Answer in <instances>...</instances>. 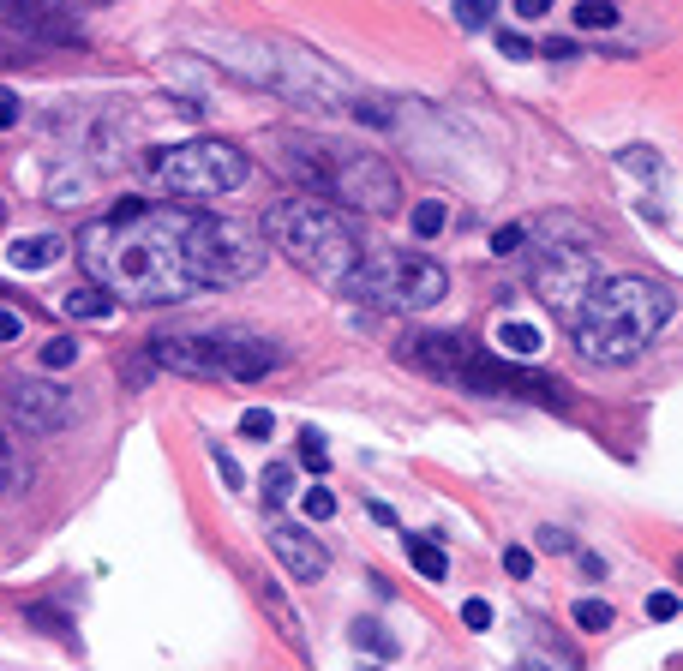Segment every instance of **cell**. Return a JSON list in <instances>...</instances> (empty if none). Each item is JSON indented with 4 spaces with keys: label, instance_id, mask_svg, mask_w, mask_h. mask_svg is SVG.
I'll list each match as a JSON object with an SVG mask.
<instances>
[{
    "label": "cell",
    "instance_id": "5bb4252c",
    "mask_svg": "<svg viewBox=\"0 0 683 671\" xmlns=\"http://www.w3.org/2000/svg\"><path fill=\"white\" fill-rule=\"evenodd\" d=\"M60 312H66V318L96 324V318H114V294H108V288H96V282H84V288H72V294L60 300Z\"/></svg>",
    "mask_w": 683,
    "mask_h": 671
},
{
    "label": "cell",
    "instance_id": "1f68e13d",
    "mask_svg": "<svg viewBox=\"0 0 683 671\" xmlns=\"http://www.w3.org/2000/svg\"><path fill=\"white\" fill-rule=\"evenodd\" d=\"M540 552H576V540L564 534V528H540V540H534Z\"/></svg>",
    "mask_w": 683,
    "mask_h": 671
},
{
    "label": "cell",
    "instance_id": "6da1fadb",
    "mask_svg": "<svg viewBox=\"0 0 683 671\" xmlns=\"http://www.w3.org/2000/svg\"><path fill=\"white\" fill-rule=\"evenodd\" d=\"M78 270L132 306H174L204 288H234L264 270V240L246 222L126 198L108 216L84 222L72 246Z\"/></svg>",
    "mask_w": 683,
    "mask_h": 671
},
{
    "label": "cell",
    "instance_id": "d4e9b609",
    "mask_svg": "<svg viewBox=\"0 0 683 671\" xmlns=\"http://www.w3.org/2000/svg\"><path fill=\"white\" fill-rule=\"evenodd\" d=\"M72 360H78V342H72V336H54V342L42 348V366H48V372H60V366H72Z\"/></svg>",
    "mask_w": 683,
    "mask_h": 671
},
{
    "label": "cell",
    "instance_id": "ffe728a7",
    "mask_svg": "<svg viewBox=\"0 0 683 671\" xmlns=\"http://www.w3.org/2000/svg\"><path fill=\"white\" fill-rule=\"evenodd\" d=\"M498 18V0H456V24L462 30H486Z\"/></svg>",
    "mask_w": 683,
    "mask_h": 671
},
{
    "label": "cell",
    "instance_id": "cb8c5ba5",
    "mask_svg": "<svg viewBox=\"0 0 683 671\" xmlns=\"http://www.w3.org/2000/svg\"><path fill=\"white\" fill-rule=\"evenodd\" d=\"M288 492H294V468H282V462H276V468H270V474H264V504H270V510H276V504H282V498H288Z\"/></svg>",
    "mask_w": 683,
    "mask_h": 671
},
{
    "label": "cell",
    "instance_id": "8d00e7d4",
    "mask_svg": "<svg viewBox=\"0 0 683 671\" xmlns=\"http://www.w3.org/2000/svg\"><path fill=\"white\" fill-rule=\"evenodd\" d=\"M18 336H24V318H18V312H6V306H0V342H18Z\"/></svg>",
    "mask_w": 683,
    "mask_h": 671
},
{
    "label": "cell",
    "instance_id": "52a82bcc",
    "mask_svg": "<svg viewBox=\"0 0 683 671\" xmlns=\"http://www.w3.org/2000/svg\"><path fill=\"white\" fill-rule=\"evenodd\" d=\"M294 168L306 174V186L318 198H336L348 210H366V216H396L402 210V180L372 150H306V156H294Z\"/></svg>",
    "mask_w": 683,
    "mask_h": 671
},
{
    "label": "cell",
    "instance_id": "4fadbf2b",
    "mask_svg": "<svg viewBox=\"0 0 683 671\" xmlns=\"http://www.w3.org/2000/svg\"><path fill=\"white\" fill-rule=\"evenodd\" d=\"M60 258H66V240H54V234H24L6 246V270H48Z\"/></svg>",
    "mask_w": 683,
    "mask_h": 671
},
{
    "label": "cell",
    "instance_id": "7402d4cb",
    "mask_svg": "<svg viewBox=\"0 0 683 671\" xmlns=\"http://www.w3.org/2000/svg\"><path fill=\"white\" fill-rule=\"evenodd\" d=\"M576 624H582V630H594V636H600V630H612V606H606V600H594V594H588V600H576Z\"/></svg>",
    "mask_w": 683,
    "mask_h": 671
},
{
    "label": "cell",
    "instance_id": "603a6c76",
    "mask_svg": "<svg viewBox=\"0 0 683 671\" xmlns=\"http://www.w3.org/2000/svg\"><path fill=\"white\" fill-rule=\"evenodd\" d=\"M300 468H312V474H324V468H330V450H324V438H318V432H300Z\"/></svg>",
    "mask_w": 683,
    "mask_h": 671
},
{
    "label": "cell",
    "instance_id": "484cf974",
    "mask_svg": "<svg viewBox=\"0 0 683 671\" xmlns=\"http://www.w3.org/2000/svg\"><path fill=\"white\" fill-rule=\"evenodd\" d=\"M618 162H624V168H636V174H660V156H654L648 144H630V150H618Z\"/></svg>",
    "mask_w": 683,
    "mask_h": 671
},
{
    "label": "cell",
    "instance_id": "e0dca14e",
    "mask_svg": "<svg viewBox=\"0 0 683 671\" xmlns=\"http://www.w3.org/2000/svg\"><path fill=\"white\" fill-rule=\"evenodd\" d=\"M354 648H366V654H378V660H396V654H402V642L384 636L378 618H360V624H354Z\"/></svg>",
    "mask_w": 683,
    "mask_h": 671
},
{
    "label": "cell",
    "instance_id": "2e32d148",
    "mask_svg": "<svg viewBox=\"0 0 683 671\" xmlns=\"http://www.w3.org/2000/svg\"><path fill=\"white\" fill-rule=\"evenodd\" d=\"M408 564H414L426 582H444V576H450V558H444V546H438V540H426V534H408Z\"/></svg>",
    "mask_w": 683,
    "mask_h": 671
},
{
    "label": "cell",
    "instance_id": "277c9868",
    "mask_svg": "<svg viewBox=\"0 0 683 671\" xmlns=\"http://www.w3.org/2000/svg\"><path fill=\"white\" fill-rule=\"evenodd\" d=\"M222 66L240 72L246 84L258 90H276V96H294L306 108H354V84L312 48H294V42H216Z\"/></svg>",
    "mask_w": 683,
    "mask_h": 671
},
{
    "label": "cell",
    "instance_id": "3957f363",
    "mask_svg": "<svg viewBox=\"0 0 683 671\" xmlns=\"http://www.w3.org/2000/svg\"><path fill=\"white\" fill-rule=\"evenodd\" d=\"M270 240L282 246L288 264H300L324 288H342L360 270V258H366L354 222L336 204H324V198H282L270 210Z\"/></svg>",
    "mask_w": 683,
    "mask_h": 671
},
{
    "label": "cell",
    "instance_id": "f1b7e54d",
    "mask_svg": "<svg viewBox=\"0 0 683 671\" xmlns=\"http://www.w3.org/2000/svg\"><path fill=\"white\" fill-rule=\"evenodd\" d=\"M498 54H510V60H528V54H534V42H528L522 30H498Z\"/></svg>",
    "mask_w": 683,
    "mask_h": 671
},
{
    "label": "cell",
    "instance_id": "8992f818",
    "mask_svg": "<svg viewBox=\"0 0 683 671\" xmlns=\"http://www.w3.org/2000/svg\"><path fill=\"white\" fill-rule=\"evenodd\" d=\"M150 360L168 366V372H186V378H234V384H252L264 372L282 366V348L252 336V330H198V336H156L150 342Z\"/></svg>",
    "mask_w": 683,
    "mask_h": 671
},
{
    "label": "cell",
    "instance_id": "ba28073f",
    "mask_svg": "<svg viewBox=\"0 0 683 671\" xmlns=\"http://www.w3.org/2000/svg\"><path fill=\"white\" fill-rule=\"evenodd\" d=\"M342 294L378 312H426L450 294V270L420 252H366L360 270L342 282Z\"/></svg>",
    "mask_w": 683,
    "mask_h": 671
},
{
    "label": "cell",
    "instance_id": "836d02e7",
    "mask_svg": "<svg viewBox=\"0 0 683 671\" xmlns=\"http://www.w3.org/2000/svg\"><path fill=\"white\" fill-rule=\"evenodd\" d=\"M18 114H24L18 90H6V84H0V132H6V126H18Z\"/></svg>",
    "mask_w": 683,
    "mask_h": 671
},
{
    "label": "cell",
    "instance_id": "9a60e30c",
    "mask_svg": "<svg viewBox=\"0 0 683 671\" xmlns=\"http://www.w3.org/2000/svg\"><path fill=\"white\" fill-rule=\"evenodd\" d=\"M540 348H546L540 324H522V318H504V324H498V354H510V360H534Z\"/></svg>",
    "mask_w": 683,
    "mask_h": 671
},
{
    "label": "cell",
    "instance_id": "e575fe53",
    "mask_svg": "<svg viewBox=\"0 0 683 671\" xmlns=\"http://www.w3.org/2000/svg\"><path fill=\"white\" fill-rule=\"evenodd\" d=\"M210 456H216V474H222V486L234 492V486H240V468H234V456H228V450H210Z\"/></svg>",
    "mask_w": 683,
    "mask_h": 671
},
{
    "label": "cell",
    "instance_id": "5b68a950",
    "mask_svg": "<svg viewBox=\"0 0 683 671\" xmlns=\"http://www.w3.org/2000/svg\"><path fill=\"white\" fill-rule=\"evenodd\" d=\"M408 360L438 372V378H450V384H462V390H480V396H534V402H552V408L570 402V396H558L552 378H534L510 354H486V348H474L462 336H414Z\"/></svg>",
    "mask_w": 683,
    "mask_h": 671
},
{
    "label": "cell",
    "instance_id": "ab89813d",
    "mask_svg": "<svg viewBox=\"0 0 683 671\" xmlns=\"http://www.w3.org/2000/svg\"><path fill=\"white\" fill-rule=\"evenodd\" d=\"M678 576H683V558H678Z\"/></svg>",
    "mask_w": 683,
    "mask_h": 671
},
{
    "label": "cell",
    "instance_id": "8fae6325",
    "mask_svg": "<svg viewBox=\"0 0 683 671\" xmlns=\"http://www.w3.org/2000/svg\"><path fill=\"white\" fill-rule=\"evenodd\" d=\"M6 402H12V414L30 432H60L72 420V396L60 384H48V378H12L6 384Z\"/></svg>",
    "mask_w": 683,
    "mask_h": 671
},
{
    "label": "cell",
    "instance_id": "30bf717a",
    "mask_svg": "<svg viewBox=\"0 0 683 671\" xmlns=\"http://www.w3.org/2000/svg\"><path fill=\"white\" fill-rule=\"evenodd\" d=\"M594 258L588 246H546L534 258V294L552 300V306H582V294L594 288Z\"/></svg>",
    "mask_w": 683,
    "mask_h": 671
},
{
    "label": "cell",
    "instance_id": "44dd1931",
    "mask_svg": "<svg viewBox=\"0 0 683 671\" xmlns=\"http://www.w3.org/2000/svg\"><path fill=\"white\" fill-rule=\"evenodd\" d=\"M528 234H534L528 222H510V228H498V234H492V252H498V258H516V252H528Z\"/></svg>",
    "mask_w": 683,
    "mask_h": 671
},
{
    "label": "cell",
    "instance_id": "d590c367",
    "mask_svg": "<svg viewBox=\"0 0 683 671\" xmlns=\"http://www.w3.org/2000/svg\"><path fill=\"white\" fill-rule=\"evenodd\" d=\"M30 624H42L48 636H66V618H54L48 606H30Z\"/></svg>",
    "mask_w": 683,
    "mask_h": 671
},
{
    "label": "cell",
    "instance_id": "7c38bea8",
    "mask_svg": "<svg viewBox=\"0 0 683 671\" xmlns=\"http://www.w3.org/2000/svg\"><path fill=\"white\" fill-rule=\"evenodd\" d=\"M270 552L282 558V570H288L294 582H318V576L330 570L324 540H318V534H306L300 522H270Z\"/></svg>",
    "mask_w": 683,
    "mask_h": 671
},
{
    "label": "cell",
    "instance_id": "9c48e42d",
    "mask_svg": "<svg viewBox=\"0 0 683 671\" xmlns=\"http://www.w3.org/2000/svg\"><path fill=\"white\" fill-rule=\"evenodd\" d=\"M156 174H162V186H168L174 198H222V192L246 186L252 162H246V150L228 144V138H192V144L162 150V156H156Z\"/></svg>",
    "mask_w": 683,
    "mask_h": 671
},
{
    "label": "cell",
    "instance_id": "d6a6232c",
    "mask_svg": "<svg viewBox=\"0 0 683 671\" xmlns=\"http://www.w3.org/2000/svg\"><path fill=\"white\" fill-rule=\"evenodd\" d=\"M462 624H468V630H492V606H486V600H468V606H462Z\"/></svg>",
    "mask_w": 683,
    "mask_h": 671
},
{
    "label": "cell",
    "instance_id": "ac0fdd59",
    "mask_svg": "<svg viewBox=\"0 0 683 671\" xmlns=\"http://www.w3.org/2000/svg\"><path fill=\"white\" fill-rule=\"evenodd\" d=\"M618 24V6L612 0H582L576 6V30H612Z\"/></svg>",
    "mask_w": 683,
    "mask_h": 671
},
{
    "label": "cell",
    "instance_id": "83f0119b",
    "mask_svg": "<svg viewBox=\"0 0 683 671\" xmlns=\"http://www.w3.org/2000/svg\"><path fill=\"white\" fill-rule=\"evenodd\" d=\"M678 612H683L678 594H648V618H654V624H672Z\"/></svg>",
    "mask_w": 683,
    "mask_h": 671
},
{
    "label": "cell",
    "instance_id": "4316f807",
    "mask_svg": "<svg viewBox=\"0 0 683 671\" xmlns=\"http://www.w3.org/2000/svg\"><path fill=\"white\" fill-rule=\"evenodd\" d=\"M240 432H246V438H270V432H276V414H270V408H246V414H240Z\"/></svg>",
    "mask_w": 683,
    "mask_h": 671
},
{
    "label": "cell",
    "instance_id": "d6986e66",
    "mask_svg": "<svg viewBox=\"0 0 683 671\" xmlns=\"http://www.w3.org/2000/svg\"><path fill=\"white\" fill-rule=\"evenodd\" d=\"M408 222H414V234H420V240H432V234H444V204H438V198H420Z\"/></svg>",
    "mask_w": 683,
    "mask_h": 671
},
{
    "label": "cell",
    "instance_id": "74e56055",
    "mask_svg": "<svg viewBox=\"0 0 683 671\" xmlns=\"http://www.w3.org/2000/svg\"><path fill=\"white\" fill-rule=\"evenodd\" d=\"M552 12V0H516V18H546Z\"/></svg>",
    "mask_w": 683,
    "mask_h": 671
},
{
    "label": "cell",
    "instance_id": "4dcf8cb0",
    "mask_svg": "<svg viewBox=\"0 0 683 671\" xmlns=\"http://www.w3.org/2000/svg\"><path fill=\"white\" fill-rule=\"evenodd\" d=\"M504 570H510L516 582H528V576H534V552H528V546H510V552H504Z\"/></svg>",
    "mask_w": 683,
    "mask_h": 671
},
{
    "label": "cell",
    "instance_id": "7a4b0ae2",
    "mask_svg": "<svg viewBox=\"0 0 683 671\" xmlns=\"http://www.w3.org/2000/svg\"><path fill=\"white\" fill-rule=\"evenodd\" d=\"M672 294L648 276H594V288L576 306L570 342L588 366H630L648 354V342L666 330Z\"/></svg>",
    "mask_w": 683,
    "mask_h": 671
},
{
    "label": "cell",
    "instance_id": "f35d334b",
    "mask_svg": "<svg viewBox=\"0 0 683 671\" xmlns=\"http://www.w3.org/2000/svg\"><path fill=\"white\" fill-rule=\"evenodd\" d=\"M6 468H12V456H6V438H0V486H6Z\"/></svg>",
    "mask_w": 683,
    "mask_h": 671
},
{
    "label": "cell",
    "instance_id": "f546056e",
    "mask_svg": "<svg viewBox=\"0 0 683 671\" xmlns=\"http://www.w3.org/2000/svg\"><path fill=\"white\" fill-rule=\"evenodd\" d=\"M306 516H312V522H330V516H336V498H330L324 486H312V492H306Z\"/></svg>",
    "mask_w": 683,
    "mask_h": 671
}]
</instances>
